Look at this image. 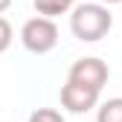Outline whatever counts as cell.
I'll list each match as a JSON object with an SVG mask.
<instances>
[{
    "instance_id": "obj_1",
    "label": "cell",
    "mask_w": 122,
    "mask_h": 122,
    "mask_svg": "<svg viewBox=\"0 0 122 122\" xmlns=\"http://www.w3.org/2000/svg\"><path fill=\"white\" fill-rule=\"evenodd\" d=\"M111 26H113V15L102 3H79L70 9V32L84 44L102 41L111 32Z\"/></svg>"
},
{
    "instance_id": "obj_2",
    "label": "cell",
    "mask_w": 122,
    "mask_h": 122,
    "mask_svg": "<svg viewBox=\"0 0 122 122\" xmlns=\"http://www.w3.org/2000/svg\"><path fill=\"white\" fill-rule=\"evenodd\" d=\"M20 44L32 55H47V52H52L55 44H58V26H55V20L29 18L20 26Z\"/></svg>"
},
{
    "instance_id": "obj_3",
    "label": "cell",
    "mask_w": 122,
    "mask_h": 122,
    "mask_svg": "<svg viewBox=\"0 0 122 122\" xmlns=\"http://www.w3.org/2000/svg\"><path fill=\"white\" fill-rule=\"evenodd\" d=\"M108 79H111V67L105 64L102 58H96V55L79 58L70 67V73H67V81L81 84V87H90V90H96V93H102V87L108 84Z\"/></svg>"
},
{
    "instance_id": "obj_4",
    "label": "cell",
    "mask_w": 122,
    "mask_h": 122,
    "mask_svg": "<svg viewBox=\"0 0 122 122\" xmlns=\"http://www.w3.org/2000/svg\"><path fill=\"white\" fill-rule=\"evenodd\" d=\"M61 105H64L70 113H87V111H93L99 105V93L90 90V87L67 81L64 87H61Z\"/></svg>"
},
{
    "instance_id": "obj_5",
    "label": "cell",
    "mask_w": 122,
    "mask_h": 122,
    "mask_svg": "<svg viewBox=\"0 0 122 122\" xmlns=\"http://www.w3.org/2000/svg\"><path fill=\"white\" fill-rule=\"evenodd\" d=\"M32 3H35L38 18H47V20L58 18V15H67V12L73 9L70 0H32Z\"/></svg>"
},
{
    "instance_id": "obj_6",
    "label": "cell",
    "mask_w": 122,
    "mask_h": 122,
    "mask_svg": "<svg viewBox=\"0 0 122 122\" xmlns=\"http://www.w3.org/2000/svg\"><path fill=\"white\" fill-rule=\"evenodd\" d=\"M96 122H122V96L102 102L99 113H96Z\"/></svg>"
},
{
    "instance_id": "obj_7",
    "label": "cell",
    "mask_w": 122,
    "mask_h": 122,
    "mask_svg": "<svg viewBox=\"0 0 122 122\" xmlns=\"http://www.w3.org/2000/svg\"><path fill=\"white\" fill-rule=\"evenodd\" d=\"M29 122H64V116L55 108H38V111L29 113Z\"/></svg>"
},
{
    "instance_id": "obj_8",
    "label": "cell",
    "mask_w": 122,
    "mask_h": 122,
    "mask_svg": "<svg viewBox=\"0 0 122 122\" xmlns=\"http://www.w3.org/2000/svg\"><path fill=\"white\" fill-rule=\"evenodd\" d=\"M12 38H15V32H12V23L0 15V55H3L9 47H12Z\"/></svg>"
},
{
    "instance_id": "obj_9",
    "label": "cell",
    "mask_w": 122,
    "mask_h": 122,
    "mask_svg": "<svg viewBox=\"0 0 122 122\" xmlns=\"http://www.w3.org/2000/svg\"><path fill=\"white\" fill-rule=\"evenodd\" d=\"M12 3H15V0H0V15H3V12H6V9L12 6Z\"/></svg>"
},
{
    "instance_id": "obj_10",
    "label": "cell",
    "mask_w": 122,
    "mask_h": 122,
    "mask_svg": "<svg viewBox=\"0 0 122 122\" xmlns=\"http://www.w3.org/2000/svg\"><path fill=\"white\" fill-rule=\"evenodd\" d=\"M102 6H113V3H122V0H99Z\"/></svg>"
},
{
    "instance_id": "obj_11",
    "label": "cell",
    "mask_w": 122,
    "mask_h": 122,
    "mask_svg": "<svg viewBox=\"0 0 122 122\" xmlns=\"http://www.w3.org/2000/svg\"><path fill=\"white\" fill-rule=\"evenodd\" d=\"M70 3H76V0H70Z\"/></svg>"
}]
</instances>
